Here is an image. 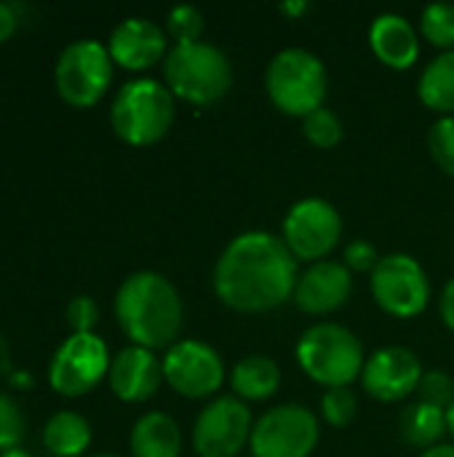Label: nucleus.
Returning <instances> with one entry per match:
<instances>
[{
    "label": "nucleus",
    "instance_id": "obj_1",
    "mask_svg": "<svg viewBox=\"0 0 454 457\" xmlns=\"http://www.w3.org/2000/svg\"><path fill=\"white\" fill-rule=\"evenodd\" d=\"M300 270L281 236L246 230L217 260L214 292L238 313H265L292 300Z\"/></svg>",
    "mask_w": 454,
    "mask_h": 457
},
{
    "label": "nucleus",
    "instance_id": "obj_2",
    "mask_svg": "<svg viewBox=\"0 0 454 457\" xmlns=\"http://www.w3.org/2000/svg\"><path fill=\"white\" fill-rule=\"evenodd\" d=\"M115 319L134 345L169 351L182 332L185 305L163 273L136 270L115 292Z\"/></svg>",
    "mask_w": 454,
    "mask_h": 457
},
{
    "label": "nucleus",
    "instance_id": "obj_3",
    "mask_svg": "<svg viewBox=\"0 0 454 457\" xmlns=\"http://www.w3.org/2000/svg\"><path fill=\"white\" fill-rule=\"evenodd\" d=\"M163 75L174 96L206 107L219 102L230 91L233 62L214 43H177L163 59Z\"/></svg>",
    "mask_w": 454,
    "mask_h": 457
},
{
    "label": "nucleus",
    "instance_id": "obj_4",
    "mask_svg": "<svg viewBox=\"0 0 454 457\" xmlns=\"http://www.w3.org/2000/svg\"><path fill=\"white\" fill-rule=\"evenodd\" d=\"M174 118V94L169 91V86L153 78H136L123 83L110 107V123L115 134L134 147L161 142L169 134Z\"/></svg>",
    "mask_w": 454,
    "mask_h": 457
},
{
    "label": "nucleus",
    "instance_id": "obj_5",
    "mask_svg": "<svg viewBox=\"0 0 454 457\" xmlns=\"http://www.w3.org/2000/svg\"><path fill=\"white\" fill-rule=\"evenodd\" d=\"M297 364L302 372L326 388L351 386L364 372V345L343 324H313L297 340Z\"/></svg>",
    "mask_w": 454,
    "mask_h": 457
},
{
    "label": "nucleus",
    "instance_id": "obj_6",
    "mask_svg": "<svg viewBox=\"0 0 454 457\" xmlns=\"http://www.w3.org/2000/svg\"><path fill=\"white\" fill-rule=\"evenodd\" d=\"M326 86L329 78L324 62L300 46L281 48L265 70V88L270 102L294 118H308L324 107Z\"/></svg>",
    "mask_w": 454,
    "mask_h": 457
},
{
    "label": "nucleus",
    "instance_id": "obj_7",
    "mask_svg": "<svg viewBox=\"0 0 454 457\" xmlns=\"http://www.w3.org/2000/svg\"><path fill=\"white\" fill-rule=\"evenodd\" d=\"M56 91L72 107L96 104L110 80H112V56L110 48L94 37L72 40L62 48L56 59Z\"/></svg>",
    "mask_w": 454,
    "mask_h": 457
},
{
    "label": "nucleus",
    "instance_id": "obj_8",
    "mask_svg": "<svg viewBox=\"0 0 454 457\" xmlns=\"http://www.w3.org/2000/svg\"><path fill=\"white\" fill-rule=\"evenodd\" d=\"M369 287L375 303L396 316V319H412L420 316L428 308L431 300V281L425 268L404 252H393L380 257L377 268L369 273Z\"/></svg>",
    "mask_w": 454,
    "mask_h": 457
},
{
    "label": "nucleus",
    "instance_id": "obj_9",
    "mask_svg": "<svg viewBox=\"0 0 454 457\" xmlns=\"http://www.w3.org/2000/svg\"><path fill=\"white\" fill-rule=\"evenodd\" d=\"M321 436L318 418L302 404H281L254 420L252 457H310Z\"/></svg>",
    "mask_w": 454,
    "mask_h": 457
},
{
    "label": "nucleus",
    "instance_id": "obj_10",
    "mask_svg": "<svg viewBox=\"0 0 454 457\" xmlns=\"http://www.w3.org/2000/svg\"><path fill=\"white\" fill-rule=\"evenodd\" d=\"M281 238L297 262H321L343 238V217L324 198H302L286 212Z\"/></svg>",
    "mask_w": 454,
    "mask_h": 457
},
{
    "label": "nucleus",
    "instance_id": "obj_11",
    "mask_svg": "<svg viewBox=\"0 0 454 457\" xmlns=\"http://www.w3.org/2000/svg\"><path fill=\"white\" fill-rule=\"evenodd\" d=\"M110 353L99 335H70L48 364V383L62 396H83L110 375Z\"/></svg>",
    "mask_w": 454,
    "mask_h": 457
},
{
    "label": "nucleus",
    "instance_id": "obj_12",
    "mask_svg": "<svg viewBox=\"0 0 454 457\" xmlns=\"http://www.w3.org/2000/svg\"><path fill=\"white\" fill-rule=\"evenodd\" d=\"M254 428L252 410L238 396L211 399L195 418L193 447L201 457H238Z\"/></svg>",
    "mask_w": 454,
    "mask_h": 457
},
{
    "label": "nucleus",
    "instance_id": "obj_13",
    "mask_svg": "<svg viewBox=\"0 0 454 457\" xmlns=\"http://www.w3.org/2000/svg\"><path fill=\"white\" fill-rule=\"evenodd\" d=\"M163 380L187 399L214 396L225 383L222 356L203 340H177L163 359Z\"/></svg>",
    "mask_w": 454,
    "mask_h": 457
},
{
    "label": "nucleus",
    "instance_id": "obj_14",
    "mask_svg": "<svg viewBox=\"0 0 454 457\" xmlns=\"http://www.w3.org/2000/svg\"><path fill=\"white\" fill-rule=\"evenodd\" d=\"M423 375L425 372L415 351L404 345H388L367 359L361 386L377 402H404L417 391Z\"/></svg>",
    "mask_w": 454,
    "mask_h": 457
},
{
    "label": "nucleus",
    "instance_id": "obj_15",
    "mask_svg": "<svg viewBox=\"0 0 454 457\" xmlns=\"http://www.w3.org/2000/svg\"><path fill=\"white\" fill-rule=\"evenodd\" d=\"M353 295V276L343 262L334 260H321L313 262L294 287V305L302 313L310 316H324L337 308H343Z\"/></svg>",
    "mask_w": 454,
    "mask_h": 457
},
{
    "label": "nucleus",
    "instance_id": "obj_16",
    "mask_svg": "<svg viewBox=\"0 0 454 457\" xmlns=\"http://www.w3.org/2000/svg\"><path fill=\"white\" fill-rule=\"evenodd\" d=\"M107 48H110L112 62L126 70H147L158 64L161 59H166L169 54L163 27H158L153 19H144V16L123 19L112 29Z\"/></svg>",
    "mask_w": 454,
    "mask_h": 457
},
{
    "label": "nucleus",
    "instance_id": "obj_17",
    "mask_svg": "<svg viewBox=\"0 0 454 457\" xmlns=\"http://www.w3.org/2000/svg\"><path fill=\"white\" fill-rule=\"evenodd\" d=\"M110 388L120 402L139 404L155 396L163 383V361L150 348L126 345L110 364Z\"/></svg>",
    "mask_w": 454,
    "mask_h": 457
},
{
    "label": "nucleus",
    "instance_id": "obj_18",
    "mask_svg": "<svg viewBox=\"0 0 454 457\" xmlns=\"http://www.w3.org/2000/svg\"><path fill=\"white\" fill-rule=\"evenodd\" d=\"M369 46L391 70H409L420 56L417 32L401 13H380L369 24Z\"/></svg>",
    "mask_w": 454,
    "mask_h": 457
},
{
    "label": "nucleus",
    "instance_id": "obj_19",
    "mask_svg": "<svg viewBox=\"0 0 454 457\" xmlns=\"http://www.w3.org/2000/svg\"><path fill=\"white\" fill-rule=\"evenodd\" d=\"M131 455L134 457H179L182 431L177 420L166 412H147L131 428Z\"/></svg>",
    "mask_w": 454,
    "mask_h": 457
},
{
    "label": "nucleus",
    "instance_id": "obj_20",
    "mask_svg": "<svg viewBox=\"0 0 454 457\" xmlns=\"http://www.w3.org/2000/svg\"><path fill=\"white\" fill-rule=\"evenodd\" d=\"M281 386V367L270 356H246L230 372V388L241 402H265Z\"/></svg>",
    "mask_w": 454,
    "mask_h": 457
},
{
    "label": "nucleus",
    "instance_id": "obj_21",
    "mask_svg": "<svg viewBox=\"0 0 454 457\" xmlns=\"http://www.w3.org/2000/svg\"><path fill=\"white\" fill-rule=\"evenodd\" d=\"M43 445L56 457L83 455L91 445V426L83 415L62 410L43 426Z\"/></svg>",
    "mask_w": 454,
    "mask_h": 457
},
{
    "label": "nucleus",
    "instance_id": "obj_22",
    "mask_svg": "<svg viewBox=\"0 0 454 457\" xmlns=\"http://www.w3.org/2000/svg\"><path fill=\"white\" fill-rule=\"evenodd\" d=\"M399 431L409 447H417L425 453V450L436 447L442 442V436L447 434V410H439L425 402H415L401 412Z\"/></svg>",
    "mask_w": 454,
    "mask_h": 457
},
{
    "label": "nucleus",
    "instance_id": "obj_23",
    "mask_svg": "<svg viewBox=\"0 0 454 457\" xmlns=\"http://www.w3.org/2000/svg\"><path fill=\"white\" fill-rule=\"evenodd\" d=\"M417 94L425 107L442 115H454V51H442L431 59L420 75Z\"/></svg>",
    "mask_w": 454,
    "mask_h": 457
},
{
    "label": "nucleus",
    "instance_id": "obj_24",
    "mask_svg": "<svg viewBox=\"0 0 454 457\" xmlns=\"http://www.w3.org/2000/svg\"><path fill=\"white\" fill-rule=\"evenodd\" d=\"M423 35L444 51H454V5L452 3H428L420 13Z\"/></svg>",
    "mask_w": 454,
    "mask_h": 457
},
{
    "label": "nucleus",
    "instance_id": "obj_25",
    "mask_svg": "<svg viewBox=\"0 0 454 457\" xmlns=\"http://www.w3.org/2000/svg\"><path fill=\"white\" fill-rule=\"evenodd\" d=\"M302 134L308 137L310 145L321 147V150H332L343 142L345 137V126L340 120V115L329 107H318L316 112H310L308 118H302Z\"/></svg>",
    "mask_w": 454,
    "mask_h": 457
},
{
    "label": "nucleus",
    "instance_id": "obj_26",
    "mask_svg": "<svg viewBox=\"0 0 454 457\" xmlns=\"http://www.w3.org/2000/svg\"><path fill=\"white\" fill-rule=\"evenodd\" d=\"M359 412V399L351 391V386H340V388H326L321 396V415L332 428H345L353 423Z\"/></svg>",
    "mask_w": 454,
    "mask_h": 457
},
{
    "label": "nucleus",
    "instance_id": "obj_27",
    "mask_svg": "<svg viewBox=\"0 0 454 457\" xmlns=\"http://www.w3.org/2000/svg\"><path fill=\"white\" fill-rule=\"evenodd\" d=\"M428 147L442 171L454 177V115H442L428 131Z\"/></svg>",
    "mask_w": 454,
    "mask_h": 457
},
{
    "label": "nucleus",
    "instance_id": "obj_28",
    "mask_svg": "<svg viewBox=\"0 0 454 457\" xmlns=\"http://www.w3.org/2000/svg\"><path fill=\"white\" fill-rule=\"evenodd\" d=\"M166 29L177 43H195L203 32V13L195 5H174L166 16Z\"/></svg>",
    "mask_w": 454,
    "mask_h": 457
},
{
    "label": "nucleus",
    "instance_id": "obj_29",
    "mask_svg": "<svg viewBox=\"0 0 454 457\" xmlns=\"http://www.w3.org/2000/svg\"><path fill=\"white\" fill-rule=\"evenodd\" d=\"M24 428H27V420H24V412L21 407L0 391V450H16L24 439Z\"/></svg>",
    "mask_w": 454,
    "mask_h": 457
},
{
    "label": "nucleus",
    "instance_id": "obj_30",
    "mask_svg": "<svg viewBox=\"0 0 454 457\" xmlns=\"http://www.w3.org/2000/svg\"><path fill=\"white\" fill-rule=\"evenodd\" d=\"M420 402L433 404L439 410H450L454 404V380L452 375L442 372V370H431L423 375L420 386H417Z\"/></svg>",
    "mask_w": 454,
    "mask_h": 457
},
{
    "label": "nucleus",
    "instance_id": "obj_31",
    "mask_svg": "<svg viewBox=\"0 0 454 457\" xmlns=\"http://www.w3.org/2000/svg\"><path fill=\"white\" fill-rule=\"evenodd\" d=\"M99 321V305L91 295H78L70 300L67 305V324L72 329V335H86V332H94Z\"/></svg>",
    "mask_w": 454,
    "mask_h": 457
},
{
    "label": "nucleus",
    "instance_id": "obj_32",
    "mask_svg": "<svg viewBox=\"0 0 454 457\" xmlns=\"http://www.w3.org/2000/svg\"><path fill=\"white\" fill-rule=\"evenodd\" d=\"M377 262H380V254H377V249H375V244H369V241H364V238H356V241H351L348 246H345V260H343V265L353 273H372L375 268H377Z\"/></svg>",
    "mask_w": 454,
    "mask_h": 457
},
{
    "label": "nucleus",
    "instance_id": "obj_33",
    "mask_svg": "<svg viewBox=\"0 0 454 457\" xmlns=\"http://www.w3.org/2000/svg\"><path fill=\"white\" fill-rule=\"evenodd\" d=\"M439 313H442V321L454 332V278L447 281V287H444V292H442Z\"/></svg>",
    "mask_w": 454,
    "mask_h": 457
},
{
    "label": "nucleus",
    "instance_id": "obj_34",
    "mask_svg": "<svg viewBox=\"0 0 454 457\" xmlns=\"http://www.w3.org/2000/svg\"><path fill=\"white\" fill-rule=\"evenodd\" d=\"M16 8L11 3H0V40H8L16 29Z\"/></svg>",
    "mask_w": 454,
    "mask_h": 457
},
{
    "label": "nucleus",
    "instance_id": "obj_35",
    "mask_svg": "<svg viewBox=\"0 0 454 457\" xmlns=\"http://www.w3.org/2000/svg\"><path fill=\"white\" fill-rule=\"evenodd\" d=\"M310 8V3L305 0H294V3H281V11L289 13V16H297V13H305Z\"/></svg>",
    "mask_w": 454,
    "mask_h": 457
},
{
    "label": "nucleus",
    "instance_id": "obj_36",
    "mask_svg": "<svg viewBox=\"0 0 454 457\" xmlns=\"http://www.w3.org/2000/svg\"><path fill=\"white\" fill-rule=\"evenodd\" d=\"M420 457H454V445H436V447L425 450Z\"/></svg>",
    "mask_w": 454,
    "mask_h": 457
},
{
    "label": "nucleus",
    "instance_id": "obj_37",
    "mask_svg": "<svg viewBox=\"0 0 454 457\" xmlns=\"http://www.w3.org/2000/svg\"><path fill=\"white\" fill-rule=\"evenodd\" d=\"M8 367H11V364H8V345H5V340L0 337V375L8 372Z\"/></svg>",
    "mask_w": 454,
    "mask_h": 457
},
{
    "label": "nucleus",
    "instance_id": "obj_38",
    "mask_svg": "<svg viewBox=\"0 0 454 457\" xmlns=\"http://www.w3.org/2000/svg\"><path fill=\"white\" fill-rule=\"evenodd\" d=\"M0 457H32V455L16 447V450H5V453H0Z\"/></svg>",
    "mask_w": 454,
    "mask_h": 457
},
{
    "label": "nucleus",
    "instance_id": "obj_39",
    "mask_svg": "<svg viewBox=\"0 0 454 457\" xmlns=\"http://www.w3.org/2000/svg\"><path fill=\"white\" fill-rule=\"evenodd\" d=\"M447 431L452 434V439H454V404L447 410Z\"/></svg>",
    "mask_w": 454,
    "mask_h": 457
},
{
    "label": "nucleus",
    "instance_id": "obj_40",
    "mask_svg": "<svg viewBox=\"0 0 454 457\" xmlns=\"http://www.w3.org/2000/svg\"><path fill=\"white\" fill-rule=\"evenodd\" d=\"M96 457H118V455H96Z\"/></svg>",
    "mask_w": 454,
    "mask_h": 457
}]
</instances>
